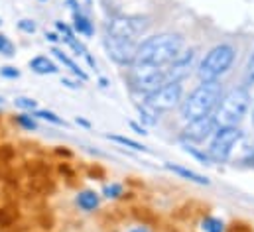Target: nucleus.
Returning <instances> with one entry per match:
<instances>
[{
    "mask_svg": "<svg viewBox=\"0 0 254 232\" xmlns=\"http://www.w3.org/2000/svg\"><path fill=\"white\" fill-rule=\"evenodd\" d=\"M46 38H48L50 42H58V40H60V38H58L56 34H46Z\"/></svg>",
    "mask_w": 254,
    "mask_h": 232,
    "instance_id": "nucleus-30",
    "label": "nucleus"
},
{
    "mask_svg": "<svg viewBox=\"0 0 254 232\" xmlns=\"http://www.w3.org/2000/svg\"><path fill=\"white\" fill-rule=\"evenodd\" d=\"M251 109V93L247 87H235L221 95L215 109V120L219 126H237Z\"/></svg>",
    "mask_w": 254,
    "mask_h": 232,
    "instance_id": "nucleus-3",
    "label": "nucleus"
},
{
    "mask_svg": "<svg viewBox=\"0 0 254 232\" xmlns=\"http://www.w3.org/2000/svg\"><path fill=\"white\" fill-rule=\"evenodd\" d=\"M52 54H54V56H56L58 59H60V61L64 63L65 67H67V69H69L73 75H77L81 81H87V73H85V71H83V69H81V67H79V65H77L73 59L67 58L64 52H62V50H56V48H54V50H52Z\"/></svg>",
    "mask_w": 254,
    "mask_h": 232,
    "instance_id": "nucleus-14",
    "label": "nucleus"
},
{
    "mask_svg": "<svg viewBox=\"0 0 254 232\" xmlns=\"http://www.w3.org/2000/svg\"><path fill=\"white\" fill-rule=\"evenodd\" d=\"M219 128L217 120L213 115H207V116H201V118H195V120H188V126L184 128V134L182 138L186 142H205L207 138H211L215 134V130Z\"/></svg>",
    "mask_w": 254,
    "mask_h": 232,
    "instance_id": "nucleus-9",
    "label": "nucleus"
},
{
    "mask_svg": "<svg viewBox=\"0 0 254 232\" xmlns=\"http://www.w3.org/2000/svg\"><path fill=\"white\" fill-rule=\"evenodd\" d=\"M0 26H2V18H0Z\"/></svg>",
    "mask_w": 254,
    "mask_h": 232,
    "instance_id": "nucleus-34",
    "label": "nucleus"
},
{
    "mask_svg": "<svg viewBox=\"0 0 254 232\" xmlns=\"http://www.w3.org/2000/svg\"><path fill=\"white\" fill-rule=\"evenodd\" d=\"M105 48L109 52V56L121 65H132L136 58V50H138V42L136 40H123V38H105Z\"/></svg>",
    "mask_w": 254,
    "mask_h": 232,
    "instance_id": "nucleus-10",
    "label": "nucleus"
},
{
    "mask_svg": "<svg viewBox=\"0 0 254 232\" xmlns=\"http://www.w3.org/2000/svg\"><path fill=\"white\" fill-rule=\"evenodd\" d=\"M128 79L132 89L142 95H150L168 83L166 67H152V65H130Z\"/></svg>",
    "mask_w": 254,
    "mask_h": 232,
    "instance_id": "nucleus-5",
    "label": "nucleus"
},
{
    "mask_svg": "<svg viewBox=\"0 0 254 232\" xmlns=\"http://www.w3.org/2000/svg\"><path fill=\"white\" fill-rule=\"evenodd\" d=\"M77 205L83 209V211H95L99 207V195L95 191H83L79 193L77 197Z\"/></svg>",
    "mask_w": 254,
    "mask_h": 232,
    "instance_id": "nucleus-15",
    "label": "nucleus"
},
{
    "mask_svg": "<svg viewBox=\"0 0 254 232\" xmlns=\"http://www.w3.org/2000/svg\"><path fill=\"white\" fill-rule=\"evenodd\" d=\"M75 122H77V124H81V126H85V128H89V126H91V124H89L87 120H83V118H77Z\"/></svg>",
    "mask_w": 254,
    "mask_h": 232,
    "instance_id": "nucleus-29",
    "label": "nucleus"
},
{
    "mask_svg": "<svg viewBox=\"0 0 254 232\" xmlns=\"http://www.w3.org/2000/svg\"><path fill=\"white\" fill-rule=\"evenodd\" d=\"M166 168H168L170 172L178 174L180 177H184V179H190V181H193V183H199V185H209V179H207V177H203V175L195 174V172H191V170H186V168H182V166L166 164Z\"/></svg>",
    "mask_w": 254,
    "mask_h": 232,
    "instance_id": "nucleus-13",
    "label": "nucleus"
},
{
    "mask_svg": "<svg viewBox=\"0 0 254 232\" xmlns=\"http://www.w3.org/2000/svg\"><path fill=\"white\" fill-rule=\"evenodd\" d=\"M14 105L18 109H24V111H36V107H38V103L34 99H30V97H18L14 101Z\"/></svg>",
    "mask_w": 254,
    "mask_h": 232,
    "instance_id": "nucleus-21",
    "label": "nucleus"
},
{
    "mask_svg": "<svg viewBox=\"0 0 254 232\" xmlns=\"http://www.w3.org/2000/svg\"><path fill=\"white\" fill-rule=\"evenodd\" d=\"M132 232H146L144 229H138V231H132Z\"/></svg>",
    "mask_w": 254,
    "mask_h": 232,
    "instance_id": "nucleus-31",
    "label": "nucleus"
},
{
    "mask_svg": "<svg viewBox=\"0 0 254 232\" xmlns=\"http://www.w3.org/2000/svg\"><path fill=\"white\" fill-rule=\"evenodd\" d=\"M150 28V20L146 16H117L107 26V36L123 38V40H136Z\"/></svg>",
    "mask_w": 254,
    "mask_h": 232,
    "instance_id": "nucleus-7",
    "label": "nucleus"
},
{
    "mask_svg": "<svg viewBox=\"0 0 254 232\" xmlns=\"http://www.w3.org/2000/svg\"><path fill=\"white\" fill-rule=\"evenodd\" d=\"M105 195H107L109 199H117V197H121V195H123V187H121V185H117V183H113V185L105 187Z\"/></svg>",
    "mask_w": 254,
    "mask_h": 232,
    "instance_id": "nucleus-23",
    "label": "nucleus"
},
{
    "mask_svg": "<svg viewBox=\"0 0 254 232\" xmlns=\"http://www.w3.org/2000/svg\"><path fill=\"white\" fill-rule=\"evenodd\" d=\"M107 138H109V140H113V142H117V144H121V146H128V148H132V150H142V152H146V150H148V148H146V146H142L140 142L130 140V138H125V136H115V134H109Z\"/></svg>",
    "mask_w": 254,
    "mask_h": 232,
    "instance_id": "nucleus-17",
    "label": "nucleus"
},
{
    "mask_svg": "<svg viewBox=\"0 0 254 232\" xmlns=\"http://www.w3.org/2000/svg\"><path fill=\"white\" fill-rule=\"evenodd\" d=\"M195 50L190 52H182L178 58L174 59L168 67H166V75H168V83H180L182 79H186L190 75L193 61H195Z\"/></svg>",
    "mask_w": 254,
    "mask_h": 232,
    "instance_id": "nucleus-11",
    "label": "nucleus"
},
{
    "mask_svg": "<svg viewBox=\"0 0 254 232\" xmlns=\"http://www.w3.org/2000/svg\"><path fill=\"white\" fill-rule=\"evenodd\" d=\"M62 83L67 85L69 89H77V87H79V85H75V83H73V81H69V79H62Z\"/></svg>",
    "mask_w": 254,
    "mask_h": 232,
    "instance_id": "nucleus-27",
    "label": "nucleus"
},
{
    "mask_svg": "<svg viewBox=\"0 0 254 232\" xmlns=\"http://www.w3.org/2000/svg\"><path fill=\"white\" fill-rule=\"evenodd\" d=\"M14 44L8 40V36H4V34H0V54L2 56H8V58H12L14 56Z\"/></svg>",
    "mask_w": 254,
    "mask_h": 232,
    "instance_id": "nucleus-20",
    "label": "nucleus"
},
{
    "mask_svg": "<svg viewBox=\"0 0 254 232\" xmlns=\"http://www.w3.org/2000/svg\"><path fill=\"white\" fill-rule=\"evenodd\" d=\"M73 26H75V30H77L79 34H83V36H93V26H91L89 18H85L79 10L73 12Z\"/></svg>",
    "mask_w": 254,
    "mask_h": 232,
    "instance_id": "nucleus-16",
    "label": "nucleus"
},
{
    "mask_svg": "<svg viewBox=\"0 0 254 232\" xmlns=\"http://www.w3.org/2000/svg\"><path fill=\"white\" fill-rule=\"evenodd\" d=\"M253 120H254V109H253Z\"/></svg>",
    "mask_w": 254,
    "mask_h": 232,
    "instance_id": "nucleus-33",
    "label": "nucleus"
},
{
    "mask_svg": "<svg viewBox=\"0 0 254 232\" xmlns=\"http://www.w3.org/2000/svg\"><path fill=\"white\" fill-rule=\"evenodd\" d=\"M30 69L34 71V73H38V75H52V73H58L60 69H58V65L52 61L50 58H46V56H38V58H34L30 61Z\"/></svg>",
    "mask_w": 254,
    "mask_h": 232,
    "instance_id": "nucleus-12",
    "label": "nucleus"
},
{
    "mask_svg": "<svg viewBox=\"0 0 254 232\" xmlns=\"http://www.w3.org/2000/svg\"><path fill=\"white\" fill-rule=\"evenodd\" d=\"M243 132L239 130V126H219L213 134V140H211V146L207 150V156L209 160L213 162H225L229 160L235 144L241 140Z\"/></svg>",
    "mask_w": 254,
    "mask_h": 232,
    "instance_id": "nucleus-6",
    "label": "nucleus"
},
{
    "mask_svg": "<svg viewBox=\"0 0 254 232\" xmlns=\"http://www.w3.org/2000/svg\"><path fill=\"white\" fill-rule=\"evenodd\" d=\"M16 120H18V124H20L22 128H26V130H36V128H38V126H36V120H34L32 115H20Z\"/></svg>",
    "mask_w": 254,
    "mask_h": 232,
    "instance_id": "nucleus-22",
    "label": "nucleus"
},
{
    "mask_svg": "<svg viewBox=\"0 0 254 232\" xmlns=\"http://www.w3.org/2000/svg\"><path fill=\"white\" fill-rule=\"evenodd\" d=\"M0 75L6 77V79H18L20 77V71L16 67H2L0 69Z\"/></svg>",
    "mask_w": 254,
    "mask_h": 232,
    "instance_id": "nucleus-26",
    "label": "nucleus"
},
{
    "mask_svg": "<svg viewBox=\"0 0 254 232\" xmlns=\"http://www.w3.org/2000/svg\"><path fill=\"white\" fill-rule=\"evenodd\" d=\"M245 83L249 87H254V54L249 59V67H247V77H245Z\"/></svg>",
    "mask_w": 254,
    "mask_h": 232,
    "instance_id": "nucleus-24",
    "label": "nucleus"
},
{
    "mask_svg": "<svg viewBox=\"0 0 254 232\" xmlns=\"http://www.w3.org/2000/svg\"><path fill=\"white\" fill-rule=\"evenodd\" d=\"M130 126H132V128H134V130H136V132H138V134H146V130H144V128H140V126H138V124H134V122H132V124H130Z\"/></svg>",
    "mask_w": 254,
    "mask_h": 232,
    "instance_id": "nucleus-28",
    "label": "nucleus"
},
{
    "mask_svg": "<svg viewBox=\"0 0 254 232\" xmlns=\"http://www.w3.org/2000/svg\"><path fill=\"white\" fill-rule=\"evenodd\" d=\"M182 101H184V89H182L180 83H166L164 87L146 95V107L152 109L158 115L180 107Z\"/></svg>",
    "mask_w": 254,
    "mask_h": 232,
    "instance_id": "nucleus-8",
    "label": "nucleus"
},
{
    "mask_svg": "<svg viewBox=\"0 0 254 232\" xmlns=\"http://www.w3.org/2000/svg\"><path fill=\"white\" fill-rule=\"evenodd\" d=\"M237 56V50L231 46V44H221V46H215L205 58L199 63V69H197V75L201 79V83H207V81H219L233 65Z\"/></svg>",
    "mask_w": 254,
    "mask_h": 232,
    "instance_id": "nucleus-4",
    "label": "nucleus"
},
{
    "mask_svg": "<svg viewBox=\"0 0 254 232\" xmlns=\"http://www.w3.org/2000/svg\"><path fill=\"white\" fill-rule=\"evenodd\" d=\"M2 101H4V99H2V97H0V105H2Z\"/></svg>",
    "mask_w": 254,
    "mask_h": 232,
    "instance_id": "nucleus-32",
    "label": "nucleus"
},
{
    "mask_svg": "<svg viewBox=\"0 0 254 232\" xmlns=\"http://www.w3.org/2000/svg\"><path fill=\"white\" fill-rule=\"evenodd\" d=\"M221 95H223V87L219 81L201 83L197 89L191 91L186 101H182V115L186 120L213 115L221 101Z\"/></svg>",
    "mask_w": 254,
    "mask_h": 232,
    "instance_id": "nucleus-2",
    "label": "nucleus"
},
{
    "mask_svg": "<svg viewBox=\"0 0 254 232\" xmlns=\"http://www.w3.org/2000/svg\"><path fill=\"white\" fill-rule=\"evenodd\" d=\"M18 28H20L22 32H26V34H34V32H36V24H34L32 20H20V22H18Z\"/></svg>",
    "mask_w": 254,
    "mask_h": 232,
    "instance_id": "nucleus-25",
    "label": "nucleus"
},
{
    "mask_svg": "<svg viewBox=\"0 0 254 232\" xmlns=\"http://www.w3.org/2000/svg\"><path fill=\"white\" fill-rule=\"evenodd\" d=\"M32 116H36V118H42V120H46V122H52V124H58V126H62L65 122L60 118L58 115H54V113H50V111H36Z\"/></svg>",
    "mask_w": 254,
    "mask_h": 232,
    "instance_id": "nucleus-19",
    "label": "nucleus"
},
{
    "mask_svg": "<svg viewBox=\"0 0 254 232\" xmlns=\"http://www.w3.org/2000/svg\"><path fill=\"white\" fill-rule=\"evenodd\" d=\"M184 38L180 34H160L138 44L136 58L132 65H152L168 67L174 59L184 52Z\"/></svg>",
    "mask_w": 254,
    "mask_h": 232,
    "instance_id": "nucleus-1",
    "label": "nucleus"
},
{
    "mask_svg": "<svg viewBox=\"0 0 254 232\" xmlns=\"http://www.w3.org/2000/svg\"><path fill=\"white\" fill-rule=\"evenodd\" d=\"M203 231L205 232H223L225 231V225H223V221H219V219L207 217V219L203 221Z\"/></svg>",
    "mask_w": 254,
    "mask_h": 232,
    "instance_id": "nucleus-18",
    "label": "nucleus"
}]
</instances>
